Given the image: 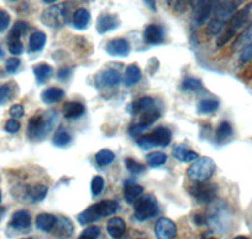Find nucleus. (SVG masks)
Returning a JSON list of instances; mask_svg holds the SVG:
<instances>
[{"mask_svg":"<svg viewBox=\"0 0 252 239\" xmlns=\"http://www.w3.org/2000/svg\"><path fill=\"white\" fill-rule=\"evenodd\" d=\"M72 141V136L63 128H60L56 131V134L53 135V139H52V143L53 145L57 146V148H64V146L69 145Z\"/></svg>","mask_w":252,"mask_h":239,"instance_id":"4c0bfd02","label":"nucleus"},{"mask_svg":"<svg viewBox=\"0 0 252 239\" xmlns=\"http://www.w3.org/2000/svg\"><path fill=\"white\" fill-rule=\"evenodd\" d=\"M155 236L158 239H174L177 237V225L169 218H159L155 224Z\"/></svg>","mask_w":252,"mask_h":239,"instance_id":"9d476101","label":"nucleus"},{"mask_svg":"<svg viewBox=\"0 0 252 239\" xmlns=\"http://www.w3.org/2000/svg\"><path fill=\"white\" fill-rule=\"evenodd\" d=\"M4 130H5L8 134H17L20 130V122L18 120L10 119L5 122V126H4Z\"/></svg>","mask_w":252,"mask_h":239,"instance_id":"de8ad7c7","label":"nucleus"},{"mask_svg":"<svg viewBox=\"0 0 252 239\" xmlns=\"http://www.w3.org/2000/svg\"><path fill=\"white\" fill-rule=\"evenodd\" d=\"M144 40L150 46H159L164 42V29L159 24H149L144 29Z\"/></svg>","mask_w":252,"mask_h":239,"instance_id":"2eb2a0df","label":"nucleus"},{"mask_svg":"<svg viewBox=\"0 0 252 239\" xmlns=\"http://www.w3.org/2000/svg\"><path fill=\"white\" fill-rule=\"evenodd\" d=\"M224 27H226L224 22H222L220 19H216V18H212L206 26V34L208 37H217V35H220L223 31Z\"/></svg>","mask_w":252,"mask_h":239,"instance_id":"c9c22d12","label":"nucleus"},{"mask_svg":"<svg viewBox=\"0 0 252 239\" xmlns=\"http://www.w3.org/2000/svg\"><path fill=\"white\" fill-rule=\"evenodd\" d=\"M143 193V186L135 184V182H131V184L126 182L125 186H124V198H125L126 203H129V204H134V203L138 202Z\"/></svg>","mask_w":252,"mask_h":239,"instance_id":"b1692460","label":"nucleus"},{"mask_svg":"<svg viewBox=\"0 0 252 239\" xmlns=\"http://www.w3.org/2000/svg\"><path fill=\"white\" fill-rule=\"evenodd\" d=\"M173 156L182 162H192L199 159V155L195 151L189 150L184 144H177L173 148Z\"/></svg>","mask_w":252,"mask_h":239,"instance_id":"a211bd4d","label":"nucleus"},{"mask_svg":"<svg viewBox=\"0 0 252 239\" xmlns=\"http://www.w3.org/2000/svg\"><path fill=\"white\" fill-rule=\"evenodd\" d=\"M153 105H154V100L149 96H144L141 98H139L138 101L130 103L127 106V111L131 115H138L140 112H145L150 108H153Z\"/></svg>","mask_w":252,"mask_h":239,"instance_id":"bb28decb","label":"nucleus"},{"mask_svg":"<svg viewBox=\"0 0 252 239\" xmlns=\"http://www.w3.org/2000/svg\"><path fill=\"white\" fill-rule=\"evenodd\" d=\"M158 213H159V204H158L154 195L148 194V195H145V197H143L140 200L136 202L134 216L138 222H145V220L153 219L158 215Z\"/></svg>","mask_w":252,"mask_h":239,"instance_id":"7ed1b4c3","label":"nucleus"},{"mask_svg":"<svg viewBox=\"0 0 252 239\" xmlns=\"http://www.w3.org/2000/svg\"><path fill=\"white\" fill-rule=\"evenodd\" d=\"M100 234V228L96 227V225H91V227L86 228V229L80 234L78 239H96Z\"/></svg>","mask_w":252,"mask_h":239,"instance_id":"c03bdc74","label":"nucleus"},{"mask_svg":"<svg viewBox=\"0 0 252 239\" xmlns=\"http://www.w3.org/2000/svg\"><path fill=\"white\" fill-rule=\"evenodd\" d=\"M58 122V114L55 110L43 112L40 115L31 117L27 127V136L32 141H40L53 130L56 123Z\"/></svg>","mask_w":252,"mask_h":239,"instance_id":"f257e3e1","label":"nucleus"},{"mask_svg":"<svg viewBox=\"0 0 252 239\" xmlns=\"http://www.w3.org/2000/svg\"><path fill=\"white\" fill-rule=\"evenodd\" d=\"M107 233L110 234L112 239H120L124 236L126 231V224L124 222V219L118 218V216H114L107 222L106 224Z\"/></svg>","mask_w":252,"mask_h":239,"instance_id":"4be33fe9","label":"nucleus"},{"mask_svg":"<svg viewBox=\"0 0 252 239\" xmlns=\"http://www.w3.org/2000/svg\"><path fill=\"white\" fill-rule=\"evenodd\" d=\"M43 3L44 4H49V5H55L56 1H55V0H44Z\"/></svg>","mask_w":252,"mask_h":239,"instance_id":"bf43d9fd","label":"nucleus"},{"mask_svg":"<svg viewBox=\"0 0 252 239\" xmlns=\"http://www.w3.org/2000/svg\"><path fill=\"white\" fill-rule=\"evenodd\" d=\"M8 49L13 56H20L23 53V43L20 40H14V42H8Z\"/></svg>","mask_w":252,"mask_h":239,"instance_id":"09e8293b","label":"nucleus"},{"mask_svg":"<svg viewBox=\"0 0 252 239\" xmlns=\"http://www.w3.org/2000/svg\"><path fill=\"white\" fill-rule=\"evenodd\" d=\"M216 191H217V186L215 184H208V182H195L194 185L189 189L190 195L199 204L212 203L216 198Z\"/></svg>","mask_w":252,"mask_h":239,"instance_id":"39448f33","label":"nucleus"},{"mask_svg":"<svg viewBox=\"0 0 252 239\" xmlns=\"http://www.w3.org/2000/svg\"><path fill=\"white\" fill-rule=\"evenodd\" d=\"M232 135H233L232 125H231L228 121H222V122L217 126V128H216V134H215L216 143L223 144L224 141L231 139Z\"/></svg>","mask_w":252,"mask_h":239,"instance_id":"c85d7f7f","label":"nucleus"},{"mask_svg":"<svg viewBox=\"0 0 252 239\" xmlns=\"http://www.w3.org/2000/svg\"><path fill=\"white\" fill-rule=\"evenodd\" d=\"M46 43H47L46 33H43V31H40V30L34 31V33L29 37V51L34 52V53L43 51Z\"/></svg>","mask_w":252,"mask_h":239,"instance_id":"c756f323","label":"nucleus"},{"mask_svg":"<svg viewBox=\"0 0 252 239\" xmlns=\"http://www.w3.org/2000/svg\"><path fill=\"white\" fill-rule=\"evenodd\" d=\"M145 161L146 165L150 166V168H159L168 161V156L161 151H153V152L146 155Z\"/></svg>","mask_w":252,"mask_h":239,"instance_id":"2f4dec72","label":"nucleus"},{"mask_svg":"<svg viewBox=\"0 0 252 239\" xmlns=\"http://www.w3.org/2000/svg\"><path fill=\"white\" fill-rule=\"evenodd\" d=\"M56 224H57V216L49 213H42L37 216L35 219V225L39 231L42 232H52L55 229Z\"/></svg>","mask_w":252,"mask_h":239,"instance_id":"393cba45","label":"nucleus"},{"mask_svg":"<svg viewBox=\"0 0 252 239\" xmlns=\"http://www.w3.org/2000/svg\"><path fill=\"white\" fill-rule=\"evenodd\" d=\"M160 116L161 114L159 110H157V108H150L148 111L143 112L140 120H139V123H140L141 126H144L145 128H148L149 126H152L155 121H158V120L160 119Z\"/></svg>","mask_w":252,"mask_h":239,"instance_id":"72a5a7b5","label":"nucleus"},{"mask_svg":"<svg viewBox=\"0 0 252 239\" xmlns=\"http://www.w3.org/2000/svg\"><path fill=\"white\" fill-rule=\"evenodd\" d=\"M10 26V14L0 9V33H3Z\"/></svg>","mask_w":252,"mask_h":239,"instance_id":"8fccbe9b","label":"nucleus"},{"mask_svg":"<svg viewBox=\"0 0 252 239\" xmlns=\"http://www.w3.org/2000/svg\"><path fill=\"white\" fill-rule=\"evenodd\" d=\"M213 10L212 1H194L193 3V15L192 19L194 24L202 26V24L211 17V13Z\"/></svg>","mask_w":252,"mask_h":239,"instance_id":"f8f14e48","label":"nucleus"},{"mask_svg":"<svg viewBox=\"0 0 252 239\" xmlns=\"http://www.w3.org/2000/svg\"><path fill=\"white\" fill-rule=\"evenodd\" d=\"M241 1H231V0H226V1H215L213 3V14H215L216 19H220L226 23L227 20L235 15L237 12L238 5Z\"/></svg>","mask_w":252,"mask_h":239,"instance_id":"1a4fd4ad","label":"nucleus"},{"mask_svg":"<svg viewBox=\"0 0 252 239\" xmlns=\"http://www.w3.org/2000/svg\"><path fill=\"white\" fill-rule=\"evenodd\" d=\"M105 188V180L101 175H94L91 180V194L94 197H98Z\"/></svg>","mask_w":252,"mask_h":239,"instance_id":"a19ab883","label":"nucleus"},{"mask_svg":"<svg viewBox=\"0 0 252 239\" xmlns=\"http://www.w3.org/2000/svg\"><path fill=\"white\" fill-rule=\"evenodd\" d=\"M252 43V24H250L246 29H245L237 38H236L235 43H233V49L242 48L244 49L247 44Z\"/></svg>","mask_w":252,"mask_h":239,"instance_id":"e433bc0d","label":"nucleus"},{"mask_svg":"<svg viewBox=\"0 0 252 239\" xmlns=\"http://www.w3.org/2000/svg\"><path fill=\"white\" fill-rule=\"evenodd\" d=\"M144 4H145V5H149V8L152 9V10H157V8H155V1H150V0H145V1H144Z\"/></svg>","mask_w":252,"mask_h":239,"instance_id":"13d9d810","label":"nucleus"},{"mask_svg":"<svg viewBox=\"0 0 252 239\" xmlns=\"http://www.w3.org/2000/svg\"><path fill=\"white\" fill-rule=\"evenodd\" d=\"M252 60V43L247 44L240 53V60L242 63H247Z\"/></svg>","mask_w":252,"mask_h":239,"instance_id":"603ef678","label":"nucleus"},{"mask_svg":"<svg viewBox=\"0 0 252 239\" xmlns=\"http://www.w3.org/2000/svg\"><path fill=\"white\" fill-rule=\"evenodd\" d=\"M120 19L115 14H101L96 22V29L100 34H105L107 31H111L114 29L119 28L120 26Z\"/></svg>","mask_w":252,"mask_h":239,"instance_id":"4468645a","label":"nucleus"},{"mask_svg":"<svg viewBox=\"0 0 252 239\" xmlns=\"http://www.w3.org/2000/svg\"><path fill=\"white\" fill-rule=\"evenodd\" d=\"M29 29V24L24 20H18L17 23H14L12 30L8 35V42H14V40H20V38L26 34Z\"/></svg>","mask_w":252,"mask_h":239,"instance_id":"7c9ffc66","label":"nucleus"},{"mask_svg":"<svg viewBox=\"0 0 252 239\" xmlns=\"http://www.w3.org/2000/svg\"><path fill=\"white\" fill-rule=\"evenodd\" d=\"M71 74H72V68H69V67H62V68L58 69L57 77L58 80L61 81H66L71 77Z\"/></svg>","mask_w":252,"mask_h":239,"instance_id":"864d4df0","label":"nucleus"},{"mask_svg":"<svg viewBox=\"0 0 252 239\" xmlns=\"http://www.w3.org/2000/svg\"><path fill=\"white\" fill-rule=\"evenodd\" d=\"M33 73H34L37 82L43 85L53 76V68L49 66L48 63H39V64L33 67Z\"/></svg>","mask_w":252,"mask_h":239,"instance_id":"cd10ccee","label":"nucleus"},{"mask_svg":"<svg viewBox=\"0 0 252 239\" xmlns=\"http://www.w3.org/2000/svg\"><path fill=\"white\" fill-rule=\"evenodd\" d=\"M218 107H220V102L217 100H215V98H204V100L199 101L197 110L199 115H208L217 111Z\"/></svg>","mask_w":252,"mask_h":239,"instance_id":"473e14b6","label":"nucleus"},{"mask_svg":"<svg viewBox=\"0 0 252 239\" xmlns=\"http://www.w3.org/2000/svg\"><path fill=\"white\" fill-rule=\"evenodd\" d=\"M90 20H91V14L89 10L85 8H78L72 15V26L75 29L83 30L90 24Z\"/></svg>","mask_w":252,"mask_h":239,"instance_id":"aec40b11","label":"nucleus"},{"mask_svg":"<svg viewBox=\"0 0 252 239\" xmlns=\"http://www.w3.org/2000/svg\"><path fill=\"white\" fill-rule=\"evenodd\" d=\"M131 51L130 43L125 38H115L107 42L106 52L111 57H127Z\"/></svg>","mask_w":252,"mask_h":239,"instance_id":"9b49d317","label":"nucleus"},{"mask_svg":"<svg viewBox=\"0 0 252 239\" xmlns=\"http://www.w3.org/2000/svg\"><path fill=\"white\" fill-rule=\"evenodd\" d=\"M63 117L68 120H76L85 114V106L76 101H69L63 105L62 108Z\"/></svg>","mask_w":252,"mask_h":239,"instance_id":"5701e85b","label":"nucleus"},{"mask_svg":"<svg viewBox=\"0 0 252 239\" xmlns=\"http://www.w3.org/2000/svg\"><path fill=\"white\" fill-rule=\"evenodd\" d=\"M153 141H154L155 146H168L172 141V131H170L168 127H164V126H159L154 130V131L150 134Z\"/></svg>","mask_w":252,"mask_h":239,"instance_id":"412c9836","label":"nucleus"},{"mask_svg":"<svg viewBox=\"0 0 252 239\" xmlns=\"http://www.w3.org/2000/svg\"><path fill=\"white\" fill-rule=\"evenodd\" d=\"M14 83L9 82L5 85L0 86V106L5 105L8 101H10L13 98V94H14V87H13Z\"/></svg>","mask_w":252,"mask_h":239,"instance_id":"ea45409f","label":"nucleus"},{"mask_svg":"<svg viewBox=\"0 0 252 239\" xmlns=\"http://www.w3.org/2000/svg\"><path fill=\"white\" fill-rule=\"evenodd\" d=\"M174 5H175L174 9L178 13H186L188 3H186V1H175Z\"/></svg>","mask_w":252,"mask_h":239,"instance_id":"6e6d98bb","label":"nucleus"},{"mask_svg":"<svg viewBox=\"0 0 252 239\" xmlns=\"http://www.w3.org/2000/svg\"><path fill=\"white\" fill-rule=\"evenodd\" d=\"M216 171V162L211 157H199L187 170V177L194 182H207Z\"/></svg>","mask_w":252,"mask_h":239,"instance_id":"f03ea898","label":"nucleus"},{"mask_svg":"<svg viewBox=\"0 0 252 239\" xmlns=\"http://www.w3.org/2000/svg\"><path fill=\"white\" fill-rule=\"evenodd\" d=\"M181 87L183 91L199 92L203 90V83H202L201 80H198L195 77H186L182 82Z\"/></svg>","mask_w":252,"mask_h":239,"instance_id":"58836bf2","label":"nucleus"},{"mask_svg":"<svg viewBox=\"0 0 252 239\" xmlns=\"http://www.w3.org/2000/svg\"><path fill=\"white\" fill-rule=\"evenodd\" d=\"M91 208L97 220H100L101 218H105V216L114 215L119 210V203L116 200H101V202L91 205Z\"/></svg>","mask_w":252,"mask_h":239,"instance_id":"ddd939ff","label":"nucleus"},{"mask_svg":"<svg viewBox=\"0 0 252 239\" xmlns=\"http://www.w3.org/2000/svg\"><path fill=\"white\" fill-rule=\"evenodd\" d=\"M115 154L112 152L111 150H107V149H102V150H100L96 154V156H94V161H96V164H97L100 168H105V166L110 165V164H112L115 160Z\"/></svg>","mask_w":252,"mask_h":239,"instance_id":"f704fd0d","label":"nucleus"},{"mask_svg":"<svg viewBox=\"0 0 252 239\" xmlns=\"http://www.w3.org/2000/svg\"><path fill=\"white\" fill-rule=\"evenodd\" d=\"M53 231H55L56 236L60 237L61 239H68L75 232V227L67 216H60L57 218V224Z\"/></svg>","mask_w":252,"mask_h":239,"instance_id":"f3484780","label":"nucleus"},{"mask_svg":"<svg viewBox=\"0 0 252 239\" xmlns=\"http://www.w3.org/2000/svg\"><path fill=\"white\" fill-rule=\"evenodd\" d=\"M233 37H236V34L233 33V31L228 30V29H224L223 33H222V34L217 38V42H216V44H217L218 48H220V47H224L227 43L229 42V40L232 39Z\"/></svg>","mask_w":252,"mask_h":239,"instance_id":"a18cd8bd","label":"nucleus"},{"mask_svg":"<svg viewBox=\"0 0 252 239\" xmlns=\"http://www.w3.org/2000/svg\"><path fill=\"white\" fill-rule=\"evenodd\" d=\"M136 144H138L139 148L143 149V150H149V149L155 148V144H154V141H153L150 134L149 135H140V136L136 139Z\"/></svg>","mask_w":252,"mask_h":239,"instance_id":"37998d69","label":"nucleus"},{"mask_svg":"<svg viewBox=\"0 0 252 239\" xmlns=\"http://www.w3.org/2000/svg\"><path fill=\"white\" fill-rule=\"evenodd\" d=\"M250 24H252V3L237 10L235 15L228 20L226 29L233 31L236 34L240 29L244 28L245 26H250Z\"/></svg>","mask_w":252,"mask_h":239,"instance_id":"0eeeda50","label":"nucleus"},{"mask_svg":"<svg viewBox=\"0 0 252 239\" xmlns=\"http://www.w3.org/2000/svg\"><path fill=\"white\" fill-rule=\"evenodd\" d=\"M125 165L126 168H127V170H129L132 175H139V174L143 173L144 169H145L143 164H140V162H138L134 159H126Z\"/></svg>","mask_w":252,"mask_h":239,"instance_id":"79ce46f5","label":"nucleus"},{"mask_svg":"<svg viewBox=\"0 0 252 239\" xmlns=\"http://www.w3.org/2000/svg\"><path fill=\"white\" fill-rule=\"evenodd\" d=\"M233 239H249V238H247V237H245V236H237V237H235Z\"/></svg>","mask_w":252,"mask_h":239,"instance_id":"052dcab7","label":"nucleus"},{"mask_svg":"<svg viewBox=\"0 0 252 239\" xmlns=\"http://www.w3.org/2000/svg\"><path fill=\"white\" fill-rule=\"evenodd\" d=\"M64 91L60 87H48L47 90H44L40 94L42 97V101H43L46 105H55V103L61 102L64 97Z\"/></svg>","mask_w":252,"mask_h":239,"instance_id":"a878e982","label":"nucleus"},{"mask_svg":"<svg viewBox=\"0 0 252 239\" xmlns=\"http://www.w3.org/2000/svg\"><path fill=\"white\" fill-rule=\"evenodd\" d=\"M0 203H1V190H0Z\"/></svg>","mask_w":252,"mask_h":239,"instance_id":"680f3d73","label":"nucleus"},{"mask_svg":"<svg viewBox=\"0 0 252 239\" xmlns=\"http://www.w3.org/2000/svg\"><path fill=\"white\" fill-rule=\"evenodd\" d=\"M19 67H20V60L18 57H12V58H9V60H6L5 71L8 72V73L10 74L15 73V72L19 69Z\"/></svg>","mask_w":252,"mask_h":239,"instance_id":"49530a36","label":"nucleus"},{"mask_svg":"<svg viewBox=\"0 0 252 239\" xmlns=\"http://www.w3.org/2000/svg\"><path fill=\"white\" fill-rule=\"evenodd\" d=\"M9 114H10V116H12L14 120L22 119V117L24 116L23 105H19V103H17V105H13L12 107H10V110H9Z\"/></svg>","mask_w":252,"mask_h":239,"instance_id":"3c124183","label":"nucleus"},{"mask_svg":"<svg viewBox=\"0 0 252 239\" xmlns=\"http://www.w3.org/2000/svg\"><path fill=\"white\" fill-rule=\"evenodd\" d=\"M13 190L19 191V193H13L14 197L22 198V200L29 203L42 202L48 194V188L43 184H37V185L32 186H15Z\"/></svg>","mask_w":252,"mask_h":239,"instance_id":"20e7f679","label":"nucleus"},{"mask_svg":"<svg viewBox=\"0 0 252 239\" xmlns=\"http://www.w3.org/2000/svg\"><path fill=\"white\" fill-rule=\"evenodd\" d=\"M193 220H194V222H195V224H198V225L206 224V223H207L206 216H203V215H199V214H197V215H194V216H193Z\"/></svg>","mask_w":252,"mask_h":239,"instance_id":"4d7b16f0","label":"nucleus"},{"mask_svg":"<svg viewBox=\"0 0 252 239\" xmlns=\"http://www.w3.org/2000/svg\"><path fill=\"white\" fill-rule=\"evenodd\" d=\"M24 239H33V238H24Z\"/></svg>","mask_w":252,"mask_h":239,"instance_id":"e2e57ef3","label":"nucleus"},{"mask_svg":"<svg viewBox=\"0 0 252 239\" xmlns=\"http://www.w3.org/2000/svg\"><path fill=\"white\" fill-rule=\"evenodd\" d=\"M146 128L144 127V126H141L140 123H136V125H131L129 128V134L131 135V136H136V135L141 134L143 131H145Z\"/></svg>","mask_w":252,"mask_h":239,"instance_id":"5fc2aeb1","label":"nucleus"},{"mask_svg":"<svg viewBox=\"0 0 252 239\" xmlns=\"http://www.w3.org/2000/svg\"><path fill=\"white\" fill-rule=\"evenodd\" d=\"M141 80V69L138 64H130L126 67L125 73L123 76V83L125 87H132Z\"/></svg>","mask_w":252,"mask_h":239,"instance_id":"6ab92c4d","label":"nucleus"},{"mask_svg":"<svg viewBox=\"0 0 252 239\" xmlns=\"http://www.w3.org/2000/svg\"><path fill=\"white\" fill-rule=\"evenodd\" d=\"M32 225V218L31 214L27 210H18L12 215V219L9 223V227L17 231H23V229H28Z\"/></svg>","mask_w":252,"mask_h":239,"instance_id":"dca6fc26","label":"nucleus"},{"mask_svg":"<svg viewBox=\"0 0 252 239\" xmlns=\"http://www.w3.org/2000/svg\"><path fill=\"white\" fill-rule=\"evenodd\" d=\"M40 22L48 28H62L66 23V17L63 13L62 5L49 6L40 14Z\"/></svg>","mask_w":252,"mask_h":239,"instance_id":"423d86ee","label":"nucleus"},{"mask_svg":"<svg viewBox=\"0 0 252 239\" xmlns=\"http://www.w3.org/2000/svg\"><path fill=\"white\" fill-rule=\"evenodd\" d=\"M121 80H123V76L120 74V72L114 68L101 71L94 76V83H96L98 89H102V87H106V89L118 87L120 85Z\"/></svg>","mask_w":252,"mask_h":239,"instance_id":"6e6552de","label":"nucleus"}]
</instances>
